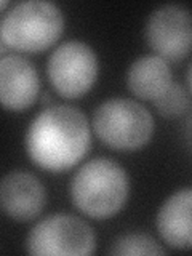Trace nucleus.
Returning a JSON list of instances; mask_svg holds the SVG:
<instances>
[{
  "label": "nucleus",
  "instance_id": "obj_12",
  "mask_svg": "<svg viewBox=\"0 0 192 256\" xmlns=\"http://www.w3.org/2000/svg\"><path fill=\"white\" fill-rule=\"evenodd\" d=\"M109 254H165L166 248L160 245L154 237L144 232H126V234L118 236L114 238V242L110 244Z\"/></svg>",
  "mask_w": 192,
  "mask_h": 256
},
{
  "label": "nucleus",
  "instance_id": "obj_4",
  "mask_svg": "<svg viewBox=\"0 0 192 256\" xmlns=\"http://www.w3.org/2000/svg\"><path fill=\"white\" fill-rule=\"evenodd\" d=\"M92 128L114 150H138L152 140L156 122L150 110L132 98L104 100L93 112Z\"/></svg>",
  "mask_w": 192,
  "mask_h": 256
},
{
  "label": "nucleus",
  "instance_id": "obj_3",
  "mask_svg": "<svg viewBox=\"0 0 192 256\" xmlns=\"http://www.w3.org/2000/svg\"><path fill=\"white\" fill-rule=\"evenodd\" d=\"M61 8L45 0L14 4L0 21V45L22 53H40L58 42L64 30Z\"/></svg>",
  "mask_w": 192,
  "mask_h": 256
},
{
  "label": "nucleus",
  "instance_id": "obj_16",
  "mask_svg": "<svg viewBox=\"0 0 192 256\" xmlns=\"http://www.w3.org/2000/svg\"><path fill=\"white\" fill-rule=\"evenodd\" d=\"M8 5H10V2H6V0H4V2L0 4V8H2V12H4V13H5V10L8 8Z\"/></svg>",
  "mask_w": 192,
  "mask_h": 256
},
{
  "label": "nucleus",
  "instance_id": "obj_2",
  "mask_svg": "<svg viewBox=\"0 0 192 256\" xmlns=\"http://www.w3.org/2000/svg\"><path fill=\"white\" fill-rule=\"evenodd\" d=\"M77 210L93 220H109L125 206L130 196V176L118 162L96 157L78 166L69 184Z\"/></svg>",
  "mask_w": 192,
  "mask_h": 256
},
{
  "label": "nucleus",
  "instance_id": "obj_14",
  "mask_svg": "<svg viewBox=\"0 0 192 256\" xmlns=\"http://www.w3.org/2000/svg\"><path fill=\"white\" fill-rule=\"evenodd\" d=\"M181 136L184 144L188 146V149L192 152V110H189L186 114V118L182 122V128H181Z\"/></svg>",
  "mask_w": 192,
  "mask_h": 256
},
{
  "label": "nucleus",
  "instance_id": "obj_5",
  "mask_svg": "<svg viewBox=\"0 0 192 256\" xmlns=\"http://www.w3.org/2000/svg\"><path fill=\"white\" fill-rule=\"evenodd\" d=\"M29 254L88 256L96 252L93 228L69 213H53L34 224L26 237Z\"/></svg>",
  "mask_w": 192,
  "mask_h": 256
},
{
  "label": "nucleus",
  "instance_id": "obj_13",
  "mask_svg": "<svg viewBox=\"0 0 192 256\" xmlns=\"http://www.w3.org/2000/svg\"><path fill=\"white\" fill-rule=\"evenodd\" d=\"M189 93L184 85L173 82L166 90L154 101V108L164 118H180L189 109Z\"/></svg>",
  "mask_w": 192,
  "mask_h": 256
},
{
  "label": "nucleus",
  "instance_id": "obj_8",
  "mask_svg": "<svg viewBox=\"0 0 192 256\" xmlns=\"http://www.w3.org/2000/svg\"><path fill=\"white\" fill-rule=\"evenodd\" d=\"M46 189L34 173L24 170L8 172L0 182V206L18 222L34 221L44 212Z\"/></svg>",
  "mask_w": 192,
  "mask_h": 256
},
{
  "label": "nucleus",
  "instance_id": "obj_6",
  "mask_svg": "<svg viewBox=\"0 0 192 256\" xmlns=\"http://www.w3.org/2000/svg\"><path fill=\"white\" fill-rule=\"evenodd\" d=\"M98 74V54L82 40L62 42L48 56V80L53 90L66 100H77L86 94L96 84Z\"/></svg>",
  "mask_w": 192,
  "mask_h": 256
},
{
  "label": "nucleus",
  "instance_id": "obj_11",
  "mask_svg": "<svg viewBox=\"0 0 192 256\" xmlns=\"http://www.w3.org/2000/svg\"><path fill=\"white\" fill-rule=\"evenodd\" d=\"M126 86L136 98L154 102L173 84V70L166 60L157 54H142L126 69Z\"/></svg>",
  "mask_w": 192,
  "mask_h": 256
},
{
  "label": "nucleus",
  "instance_id": "obj_15",
  "mask_svg": "<svg viewBox=\"0 0 192 256\" xmlns=\"http://www.w3.org/2000/svg\"><path fill=\"white\" fill-rule=\"evenodd\" d=\"M186 80H188V86H189V90L192 93V62L189 64V68H188V72H186Z\"/></svg>",
  "mask_w": 192,
  "mask_h": 256
},
{
  "label": "nucleus",
  "instance_id": "obj_10",
  "mask_svg": "<svg viewBox=\"0 0 192 256\" xmlns=\"http://www.w3.org/2000/svg\"><path fill=\"white\" fill-rule=\"evenodd\" d=\"M162 242L174 250H192V186L174 190L156 216Z\"/></svg>",
  "mask_w": 192,
  "mask_h": 256
},
{
  "label": "nucleus",
  "instance_id": "obj_1",
  "mask_svg": "<svg viewBox=\"0 0 192 256\" xmlns=\"http://www.w3.org/2000/svg\"><path fill=\"white\" fill-rule=\"evenodd\" d=\"M30 162L40 170L62 173L78 165L92 148L86 116L70 104H52L30 120L24 136Z\"/></svg>",
  "mask_w": 192,
  "mask_h": 256
},
{
  "label": "nucleus",
  "instance_id": "obj_7",
  "mask_svg": "<svg viewBox=\"0 0 192 256\" xmlns=\"http://www.w3.org/2000/svg\"><path fill=\"white\" fill-rule=\"evenodd\" d=\"M144 38L154 54L181 61L192 52V12L184 5H160L148 16Z\"/></svg>",
  "mask_w": 192,
  "mask_h": 256
},
{
  "label": "nucleus",
  "instance_id": "obj_9",
  "mask_svg": "<svg viewBox=\"0 0 192 256\" xmlns=\"http://www.w3.org/2000/svg\"><path fill=\"white\" fill-rule=\"evenodd\" d=\"M40 94V77L36 66L21 54L0 58V100L6 110L29 109Z\"/></svg>",
  "mask_w": 192,
  "mask_h": 256
}]
</instances>
